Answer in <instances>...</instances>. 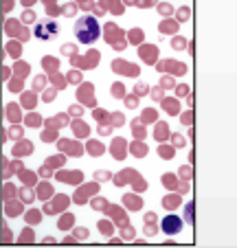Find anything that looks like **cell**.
I'll list each match as a JSON object with an SVG mask.
<instances>
[{
  "mask_svg": "<svg viewBox=\"0 0 237 248\" xmlns=\"http://www.w3.org/2000/svg\"><path fill=\"white\" fill-rule=\"evenodd\" d=\"M75 35L79 37V42L90 44L99 37V22L94 20L92 15H84L75 22Z\"/></svg>",
  "mask_w": 237,
  "mask_h": 248,
  "instance_id": "cell-1",
  "label": "cell"
},
{
  "mask_svg": "<svg viewBox=\"0 0 237 248\" xmlns=\"http://www.w3.org/2000/svg\"><path fill=\"white\" fill-rule=\"evenodd\" d=\"M55 33H57L55 20H49L46 24H37L35 27V37H40V40H51V37H55Z\"/></svg>",
  "mask_w": 237,
  "mask_h": 248,
  "instance_id": "cell-2",
  "label": "cell"
},
{
  "mask_svg": "<svg viewBox=\"0 0 237 248\" xmlns=\"http://www.w3.org/2000/svg\"><path fill=\"white\" fill-rule=\"evenodd\" d=\"M160 228L167 233V235H176L180 228H182V220L178 215H167L162 222H160Z\"/></svg>",
  "mask_w": 237,
  "mask_h": 248,
  "instance_id": "cell-3",
  "label": "cell"
},
{
  "mask_svg": "<svg viewBox=\"0 0 237 248\" xmlns=\"http://www.w3.org/2000/svg\"><path fill=\"white\" fill-rule=\"evenodd\" d=\"M140 57H143V62H156V48L154 46H143L140 48Z\"/></svg>",
  "mask_w": 237,
  "mask_h": 248,
  "instance_id": "cell-4",
  "label": "cell"
},
{
  "mask_svg": "<svg viewBox=\"0 0 237 248\" xmlns=\"http://www.w3.org/2000/svg\"><path fill=\"white\" fill-rule=\"evenodd\" d=\"M73 130H75L77 134H86V132H88V128L84 125L81 121H75V123H73Z\"/></svg>",
  "mask_w": 237,
  "mask_h": 248,
  "instance_id": "cell-5",
  "label": "cell"
},
{
  "mask_svg": "<svg viewBox=\"0 0 237 248\" xmlns=\"http://www.w3.org/2000/svg\"><path fill=\"white\" fill-rule=\"evenodd\" d=\"M112 94H114V97H123V86H121V84H114V86H112Z\"/></svg>",
  "mask_w": 237,
  "mask_h": 248,
  "instance_id": "cell-6",
  "label": "cell"
},
{
  "mask_svg": "<svg viewBox=\"0 0 237 248\" xmlns=\"http://www.w3.org/2000/svg\"><path fill=\"white\" fill-rule=\"evenodd\" d=\"M90 152H92V154H101V152H103V147H101L99 143H92V145H90Z\"/></svg>",
  "mask_w": 237,
  "mask_h": 248,
  "instance_id": "cell-7",
  "label": "cell"
},
{
  "mask_svg": "<svg viewBox=\"0 0 237 248\" xmlns=\"http://www.w3.org/2000/svg\"><path fill=\"white\" fill-rule=\"evenodd\" d=\"M162 108L169 110V112H176V103L174 101H162Z\"/></svg>",
  "mask_w": 237,
  "mask_h": 248,
  "instance_id": "cell-8",
  "label": "cell"
},
{
  "mask_svg": "<svg viewBox=\"0 0 237 248\" xmlns=\"http://www.w3.org/2000/svg\"><path fill=\"white\" fill-rule=\"evenodd\" d=\"M22 20H24L27 24H29V22H33V20H35V15H33V11H24V15H22Z\"/></svg>",
  "mask_w": 237,
  "mask_h": 248,
  "instance_id": "cell-9",
  "label": "cell"
},
{
  "mask_svg": "<svg viewBox=\"0 0 237 248\" xmlns=\"http://www.w3.org/2000/svg\"><path fill=\"white\" fill-rule=\"evenodd\" d=\"M136 92H138V94H145V92H147V86H143V84H138V86H136Z\"/></svg>",
  "mask_w": 237,
  "mask_h": 248,
  "instance_id": "cell-10",
  "label": "cell"
},
{
  "mask_svg": "<svg viewBox=\"0 0 237 248\" xmlns=\"http://www.w3.org/2000/svg\"><path fill=\"white\" fill-rule=\"evenodd\" d=\"M125 103H127L130 108H136V99H134V97H127V99H125Z\"/></svg>",
  "mask_w": 237,
  "mask_h": 248,
  "instance_id": "cell-11",
  "label": "cell"
},
{
  "mask_svg": "<svg viewBox=\"0 0 237 248\" xmlns=\"http://www.w3.org/2000/svg\"><path fill=\"white\" fill-rule=\"evenodd\" d=\"M138 35H140V33H138V31H134V33H130V40H132V42H138V40H140Z\"/></svg>",
  "mask_w": 237,
  "mask_h": 248,
  "instance_id": "cell-12",
  "label": "cell"
},
{
  "mask_svg": "<svg viewBox=\"0 0 237 248\" xmlns=\"http://www.w3.org/2000/svg\"><path fill=\"white\" fill-rule=\"evenodd\" d=\"M187 90H189L187 86H178V94H187Z\"/></svg>",
  "mask_w": 237,
  "mask_h": 248,
  "instance_id": "cell-13",
  "label": "cell"
},
{
  "mask_svg": "<svg viewBox=\"0 0 237 248\" xmlns=\"http://www.w3.org/2000/svg\"><path fill=\"white\" fill-rule=\"evenodd\" d=\"M160 11H162V13H169V11H171V7H169V5H162V7H160Z\"/></svg>",
  "mask_w": 237,
  "mask_h": 248,
  "instance_id": "cell-14",
  "label": "cell"
},
{
  "mask_svg": "<svg viewBox=\"0 0 237 248\" xmlns=\"http://www.w3.org/2000/svg\"><path fill=\"white\" fill-rule=\"evenodd\" d=\"M73 114H81V108L79 106H73Z\"/></svg>",
  "mask_w": 237,
  "mask_h": 248,
  "instance_id": "cell-15",
  "label": "cell"
}]
</instances>
